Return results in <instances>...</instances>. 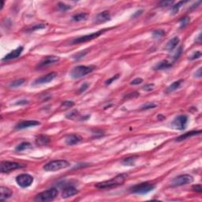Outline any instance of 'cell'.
Here are the masks:
<instances>
[{"mask_svg":"<svg viewBox=\"0 0 202 202\" xmlns=\"http://www.w3.org/2000/svg\"><path fill=\"white\" fill-rule=\"evenodd\" d=\"M33 177L29 174H22L16 177V182L22 188H27L33 182Z\"/></svg>","mask_w":202,"mask_h":202,"instance_id":"9c48e42d","label":"cell"},{"mask_svg":"<svg viewBox=\"0 0 202 202\" xmlns=\"http://www.w3.org/2000/svg\"><path fill=\"white\" fill-rule=\"evenodd\" d=\"M59 60H60V58L59 57V56H55V55L46 56V57H44V59L40 62L37 67H38L39 69L47 67V66H51V65H53V64L58 63Z\"/></svg>","mask_w":202,"mask_h":202,"instance_id":"8fae6325","label":"cell"},{"mask_svg":"<svg viewBox=\"0 0 202 202\" xmlns=\"http://www.w3.org/2000/svg\"><path fill=\"white\" fill-rule=\"evenodd\" d=\"M165 35V32L162 29H158V30H155L153 31V38L155 39H160L163 37Z\"/></svg>","mask_w":202,"mask_h":202,"instance_id":"83f0119b","label":"cell"},{"mask_svg":"<svg viewBox=\"0 0 202 202\" xmlns=\"http://www.w3.org/2000/svg\"><path fill=\"white\" fill-rule=\"evenodd\" d=\"M45 28V25H33V27L28 29L27 31H29V32H33L34 30H37V29H44Z\"/></svg>","mask_w":202,"mask_h":202,"instance_id":"d590c367","label":"cell"},{"mask_svg":"<svg viewBox=\"0 0 202 202\" xmlns=\"http://www.w3.org/2000/svg\"><path fill=\"white\" fill-rule=\"evenodd\" d=\"M172 66V63L168 62L167 60H162L153 67L154 70H167V69L171 68Z\"/></svg>","mask_w":202,"mask_h":202,"instance_id":"d6986e66","label":"cell"},{"mask_svg":"<svg viewBox=\"0 0 202 202\" xmlns=\"http://www.w3.org/2000/svg\"><path fill=\"white\" fill-rule=\"evenodd\" d=\"M110 29H101L100 31H97V32H95V33H90L88 35H85L82 36H80V37H77V38H75L74 40H72V44H82V43H85V42H88V41H91L94 40V39H96L97 37H99L100 36L102 35L103 33H104L106 31H108Z\"/></svg>","mask_w":202,"mask_h":202,"instance_id":"8992f818","label":"cell"},{"mask_svg":"<svg viewBox=\"0 0 202 202\" xmlns=\"http://www.w3.org/2000/svg\"><path fill=\"white\" fill-rule=\"evenodd\" d=\"M188 123V117L186 115H180L175 118L171 123L172 128L178 130H185Z\"/></svg>","mask_w":202,"mask_h":202,"instance_id":"ba28073f","label":"cell"},{"mask_svg":"<svg viewBox=\"0 0 202 202\" xmlns=\"http://www.w3.org/2000/svg\"><path fill=\"white\" fill-rule=\"evenodd\" d=\"M182 47H180L178 49L177 52L175 53V56H174V60H176V59H178L179 58V56H180L181 54H182Z\"/></svg>","mask_w":202,"mask_h":202,"instance_id":"ee69618b","label":"cell"},{"mask_svg":"<svg viewBox=\"0 0 202 202\" xmlns=\"http://www.w3.org/2000/svg\"><path fill=\"white\" fill-rule=\"evenodd\" d=\"M192 189H193V190L194 191H196L197 192V193H201L202 192V186L201 185H194L193 187H192Z\"/></svg>","mask_w":202,"mask_h":202,"instance_id":"7bdbcfd3","label":"cell"},{"mask_svg":"<svg viewBox=\"0 0 202 202\" xmlns=\"http://www.w3.org/2000/svg\"><path fill=\"white\" fill-rule=\"evenodd\" d=\"M25 165L24 164H18L15 162L10 161H3L1 163V171L3 173H8L12 171H14L16 169H20L25 167Z\"/></svg>","mask_w":202,"mask_h":202,"instance_id":"30bf717a","label":"cell"},{"mask_svg":"<svg viewBox=\"0 0 202 202\" xmlns=\"http://www.w3.org/2000/svg\"><path fill=\"white\" fill-rule=\"evenodd\" d=\"M183 82V80H178L176 81H174L171 85H169L168 87L166 88V93H171L172 92H175V90H177L178 88L180 87L182 83Z\"/></svg>","mask_w":202,"mask_h":202,"instance_id":"603a6c76","label":"cell"},{"mask_svg":"<svg viewBox=\"0 0 202 202\" xmlns=\"http://www.w3.org/2000/svg\"><path fill=\"white\" fill-rule=\"evenodd\" d=\"M201 134V130H197V131L194 130V131L187 132V133H185L184 134H182L181 136L178 137L177 138L175 139V141L178 142L182 141L187 139L189 137H191L193 136H196V135H200Z\"/></svg>","mask_w":202,"mask_h":202,"instance_id":"ffe728a7","label":"cell"},{"mask_svg":"<svg viewBox=\"0 0 202 202\" xmlns=\"http://www.w3.org/2000/svg\"><path fill=\"white\" fill-rule=\"evenodd\" d=\"M29 104L28 100H20L18 102H17L16 105H22V104Z\"/></svg>","mask_w":202,"mask_h":202,"instance_id":"7dc6e473","label":"cell"},{"mask_svg":"<svg viewBox=\"0 0 202 202\" xmlns=\"http://www.w3.org/2000/svg\"><path fill=\"white\" fill-rule=\"evenodd\" d=\"M3 6H4V2L3 1V2H2V6H1V10L3 8Z\"/></svg>","mask_w":202,"mask_h":202,"instance_id":"f907efd6","label":"cell"},{"mask_svg":"<svg viewBox=\"0 0 202 202\" xmlns=\"http://www.w3.org/2000/svg\"><path fill=\"white\" fill-rule=\"evenodd\" d=\"M154 86H155V85H154V84H147V85H144V86L142 87V88H143V89H144V90H145V91L150 92V91L153 90Z\"/></svg>","mask_w":202,"mask_h":202,"instance_id":"f35d334b","label":"cell"},{"mask_svg":"<svg viewBox=\"0 0 202 202\" xmlns=\"http://www.w3.org/2000/svg\"><path fill=\"white\" fill-rule=\"evenodd\" d=\"M126 178V175L125 174H120V175L115 176L111 179L104 181L101 182H98L96 185V187L98 189H111L117 186H122Z\"/></svg>","mask_w":202,"mask_h":202,"instance_id":"6da1fadb","label":"cell"},{"mask_svg":"<svg viewBox=\"0 0 202 202\" xmlns=\"http://www.w3.org/2000/svg\"><path fill=\"white\" fill-rule=\"evenodd\" d=\"M56 77H57V74L55 72H52V73H49V74H46L44 76H42L37 78V79H36L33 82V85H42V84L49 83V82L52 81L53 80L55 79Z\"/></svg>","mask_w":202,"mask_h":202,"instance_id":"7c38bea8","label":"cell"},{"mask_svg":"<svg viewBox=\"0 0 202 202\" xmlns=\"http://www.w3.org/2000/svg\"><path fill=\"white\" fill-rule=\"evenodd\" d=\"M50 141H51V140H50L49 137L47 136H45V135H40V136L36 137V143L40 146L48 145Z\"/></svg>","mask_w":202,"mask_h":202,"instance_id":"7402d4cb","label":"cell"},{"mask_svg":"<svg viewBox=\"0 0 202 202\" xmlns=\"http://www.w3.org/2000/svg\"><path fill=\"white\" fill-rule=\"evenodd\" d=\"M189 21H190V18L189 17H184V18H182V19H180V28L181 29H183V28H185L186 26V25H188L189 22Z\"/></svg>","mask_w":202,"mask_h":202,"instance_id":"d6a6232c","label":"cell"},{"mask_svg":"<svg viewBox=\"0 0 202 202\" xmlns=\"http://www.w3.org/2000/svg\"><path fill=\"white\" fill-rule=\"evenodd\" d=\"M156 107V104L154 103H148V104H145L141 107V110H148L152 109V108H155Z\"/></svg>","mask_w":202,"mask_h":202,"instance_id":"836d02e7","label":"cell"},{"mask_svg":"<svg viewBox=\"0 0 202 202\" xmlns=\"http://www.w3.org/2000/svg\"><path fill=\"white\" fill-rule=\"evenodd\" d=\"M81 141V137H80L79 135H77V134H70V135L66 137V139H65L66 144L67 145H70V146L77 145V144H78Z\"/></svg>","mask_w":202,"mask_h":202,"instance_id":"e0dca14e","label":"cell"},{"mask_svg":"<svg viewBox=\"0 0 202 202\" xmlns=\"http://www.w3.org/2000/svg\"><path fill=\"white\" fill-rule=\"evenodd\" d=\"M88 14L86 13H80L76 15H74L72 17V19L74 20V22H81V21H85L87 19Z\"/></svg>","mask_w":202,"mask_h":202,"instance_id":"d4e9b609","label":"cell"},{"mask_svg":"<svg viewBox=\"0 0 202 202\" xmlns=\"http://www.w3.org/2000/svg\"><path fill=\"white\" fill-rule=\"evenodd\" d=\"M155 188H156V186L154 184L149 182H142L132 186L131 188L130 189V191L132 194L144 195V194H147L148 193L153 191V189H155Z\"/></svg>","mask_w":202,"mask_h":202,"instance_id":"277c9868","label":"cell"},{"mask_svg":"<svg viewBox=\"0 0 202 202\" xmlns=\"http://www.w3.org/2000/svg\"><path fill=\"white\" fill-rule=\"evenodd\" d=\"M58 196V190L56 189L52 188L45 191H43L38 194L35 197L36 201L40 202H47L52 201L53 200H55L56 197Z\"/></svg>","mask_w":202,"mask_h":202,"instance_id":"5b68a950","label":"cell"},{"mask_svg":"<svg viewBox=\"0 0 202 202\" xmlns=\"http://www.w3.org/2000/svg\"><path fill=\"white\" fill-rule=\"evenodd\" d=\"M179 41H180V40H179V38L177 37V36L173 37L171 40H170L167 42L166 46L164 47V49L166 50V51H167V52H171V51H173V50L175 49V47H177V45L178 44V43H179Z\"/></svg>","mask_w":202,"mask_h":202,"instance_id":"ac0fdd59","label":"cell"},{"mask_svg":"<svg viewBox=\"0 0 202 202\" xmlns=\"http://www.w3.org/2000/svg\"><path fill=\"white\" fill-rule=\"evenodd\" d=\"M201 34L200 33L199 35H198V36L197 37V40H196V43H197V44H201Z\"/></svg>","mask_w":202,"mask_h":202,"instance_id":"c3c4849f","label":"cell"},{"mask_svg":"<svg viewBox=\"0 0 202 202\" xmlns=\"http://www.w3.org/2000/svg\"><path fill=\"white\" fill-rule=\"evenodd\" d=\"M70 166V164L65 160H52L44 166V170L46 171H57L61 169H65Z\"/></svg>","mask_w":202,"mask_h":202,"instance_id":"3957f363","label":"cell"},{"mask_svg":"<svg viewBox=\"0 0 202 202\" xmlns=\"http://www.w3.org/2000/svg\"><path fill=\"white\" fill-rule=\"evenodd\" d=\"M32 148V145H31L29 142L25 141V142H22L21 144L17 145L16 148H15V150L17 152H22V151L27 150V149H29Z\"/></svg>","mask_w":202,"mask_h":202,"instance_id":"cb8c5ba5","label":"cell"},{"mask_svg":"<svg viewBox=\"0 0 202 202\" xmlns=\"http://www.w3.org/2000/svg\"><path fill=\"white\" fill-rule=\"evenodd\" d=\"M40 125V123L38 121L36 120H27V121H22L17 124L15 126L16 130H23V129L29 128V127H33Z\"/></svg>","mask_w":202,"mask_h":202,"instance_id":"4fadbf2b","label":"cell"},{"mask_svg":"<svg viewBox=\"0 0 202 202\" xmlns=\"http://www.w3.org/2000/svg\"><path fill=\"white\" fill-rule=\"evenodd\" d=\"M201 57V52L197 51V52H194L193 55L189 56V60H194V59H199Z\"/></svg>","mask_w":202,"mask_h":202,"instance_id":"e575fe53","label":"cell"},{"mask_svg":"<svg viewBox=\"0 0 202 202\" xmlns=\"http://www.w3.org/2000/svg\"><path fill=\"white\" fill-rule=\"evenodd\" d=\"M58 9L61 11H66L71 9L70 6H68L63 3H59L58 4Z\"/></svg>","mask_w":202,"mask_h":202,"instance_id":"1f68e13d","label":"cell"},{"mask_svg":"<svg viewBox=\"0 0 202 202\" xmlns=\"http://www.w3.org/2000/svg\"><path fill=\"white\" fill-rule=\"evenodd\" d=\"M194 182V177L189 175H181L177 177L174 178L171 181L172 186H185Z\"/></svg>","mask_w":202,"mask_h":202,"instance_id":"52a82bcc","label":"cell"},{"mask_svg":"<svg viewBox=\"0 0 202 202\" xmlns=\"http://www.w3.org/2000/svg\"><path fill=\"white\" fill-rule=\"evenodd\" d=\"M142 82H143V79H142V78H141V77H137V78H135V79L133 80V81L130 82V85H137L141 84Z\"/></svg>","mask_w":202,"mask_h":202,"instance_id":"ab89813d","label":"cell"},{"mask_svg":"<svg viewBox=\"0 0 202 202\" xmlns=\"http://www.w3.org/2000/svg\"><path fill=\"white\" fill-rule=\"evenodd\" d=\"M111 20V14L108 11H103L98 14L95 17L96 24H103L104 22H108Z\"/></svg>","mask_w":202,"mask_h":202,"instance_id":"5bb4252c","label":"cell"},{"mask_svg":"<svg viewBox=\"0 0 202 202\" xmlns=\"http://www.w3.org/2000/svg\"><path fill=\"white\" fill-rule=\"evenodd\" d=\"M0 192H1L0 199L2 201H5V200L8 199L13 195V192L11 191L10 189L7 188V187H4V186H2L0 188Z\"/></svg>","mask_w":202,"mask_h":202,"instance_id":"44dd1931","label":"cell"},{"mask_svg":"<svg viewBox=\"0 0 202 202\" xmlns=\"http://www.w3.org/2000/svg\"><path fill=\"white\" fill-rule=\"evenodd\" d=\"M77 115V111L74 110V111H70L69 114L66 115V118H74V117H76Z\"/></svg>","mask_w":202,"mask_h":202,"instance_id":"60d3db41","label":"cell"},{"mask_svg":"<svg viewBox=\"0 0 202 202\" xmlns=\"http://www.w3.org/2000/svg\"><path fill=\"white\" fill-rule=\"evenodd\" d=\"M173 3H174L173 1H162V2L160 3L159 6H161V7H164H164H167V6H171Z\"/></svg>","mask_w":202,"mask_h":202,"instance_id":"8d00e7d4","label":"cell"},{"mask_svg":"<svg viewBox=\"0 0 202 202\" xmlns=\"http://www.w3.org/2000/svg\"><path fill=\"white\" fill-rule=\"evenodd\" d=\"M74 105V103L73 102V101H64L63 104H62V105H61V108L63 110H66V109H68V108H70V107H73Z\"/></svg>","mask_w":202,"mask_h":202,"instance_id":"f546056e","label":"cell"},{"mask_svg":"<svg viewBox=\"0 0 202 202\" xmlns=\"http://www.w3.org/2000/svg\"><path fill=\"white\" fill-rule=\"evenodd\" d=\"M96 66H77L70 71V77L74 79H79L95 70Z\"/></svg>","mask_w":202,"mask_h":202,"instance_id":"7a4b0ae2","label":"cell"},{"mask_svg":"<svg viewBox=\"0 0 202 202\" xmlns=\"http://www.w3.org/2000/svg\"><path fill=\"white\" fill-rule=\"evenodd\" d=\"M88 86H89V85H88V83H84V84H82V85L79 88V93H84L85 91L87 90V88H88Z\"/></svg>","mask_w":202,"mask_h":202,"instance_id":"b9f144b4","label":"cell"},{"mask_svg":"<svg viewBox=\"0 0 202 202\" xmlns=\"http://www.w3.org/2000/svg\"><path fill=\"white\" fill-rule=\"evenodd\" d=\"M78 189L77 188H75L74 186H66L65 188L63 189V198H68V197H73L74 195L78 194Z\"/></svg>","mask_w":202,"mask_h":202,"instance_id":"2e32d148","label":"cell"},{"mask_svg":"<svg viewBox=\"0 0 202 202\" xmlns=\"http://www.w3.org/2000/svg\"><path fill=\"white\" fill-rule=\"evenodd\" d=\"M187 2L186 1H182V2H178V3L176 4V5H175L174 6H172V14H175L176 13H178V11L179 10V9H180V7L182 6V5H184L185 3H186Z\"/></svg>","mask_w":202,"mask_h":202,"instance_id":"f1b7e54d","label":"cell"},{"mask_svg":"<svg viewBox=\"0 0 202 202\" xmlns=\"http://www.w3.org/2000/svg\"><path fill=\"white\" fill-rule=\"evenodd\" d=\"M88 52V50L82 51V52H78V53H77V54H75L74 55H73V58H74V59H76V60H78V59H81V58L84 57V56L87 54Z\"/></svg>","mask_w":202,"mask_h":202,"instance_id":"4dcf8cb0","label":"cell"},{"mask_svg":"<svg viewBox=\"0 0 202 202\" xmlns=\"http://www.w3.org/2000/svg\"><path fill=\"white\" fill-rule=\"evenodd\" d=\"M25 82V80L23 79V78H21V79L15 80L14 81H12L10 84V88H17L19 86H22V85H24Z\"/></svg>","mask_w":202,"mask_h":202,"instance_id":"4316f807","label":"cell"},{"mask_svg":"<svg viewBox=\"0 0 202 202\" xmlns=\"http://www.w3.org/2000/svg\"><path fill=\"white\" fill-rule=\"evenodd\" d=\"M142 13H143V10H140L136 11V12H135V13H134V14L132 15V17H133V18H135V17H138L139 15H141Z\"/></svg>","mask_w":202,"mask_h":202,"instance_id":"f6af8a7d","label":"cell"},{"mask_svg":"<svg viewBox=\"0 0 202 202\" xmlns=\"http://www.w3.org/2000/svg\"><path fill=\"white\" fill-rule=\"evenodd\" d=\"M194 75H195V77H201V76H202L201 68L198 69V70H197V71H196V73L194 74Z\"/></svg>","mask_w":202,"mask_h":202,"instance_id":"bcb514c9","label":"cell"},{"mask_svg":"<svg viewBox=\"0 0 202 202\" xmlns=\"http://www.w3.org/2000/svg\"><path fill=\"white\" fill-rule=\"evenodd\" d=\"M23 47L20 46L18 47H17L16 49L13 50L12 52H10L9 54L6 55L5 57L3 58V61H8V60H11V59H17V57H19L21 54L23 52Z\"/></svg>","mask_w":202,"mask_h":202,"instance_id":"9a60e30c","label":"cell"},{"mask_svg":"<svg viewBox=\"0 0 202 202\" xmlns=\"http://www.w3.org/2000/svg\"><path fill=\"white\" fill-rule=\"evenodd\" d=\"M137 160V157L133 156V157H127L125 158L122 161V164L125 166H133L135 164V160Z\"/></svg>","mask_w":202,"mask_h":202,"instance_id":"484cf974","label":"cell"},{"mask_svg":"<svg viewBox=\"0 0 202 202\" xmlns=\"http://www.w3.org/2000/svg\"><path fill=\"white\" fill-rule=\"evenodd\" d=\"M119 77V74H116V75H115L114 77H111L110 79L107 80L106 82H105V85H109L111 84L112 82H114L115 81V80H117L118 78Z\"/></svg>","mask_w":202,"mask_h":202,"instance_id":"74e56055","label":"cell"},{"mask_svg":"<svg viewBox=\"0 0 202 202\" xmlns=\"http://www.w3.org/2000/svg\"><path fill=\"white\" fill-rule=\"evenodd\" d=\"M157 118H158V119H159V120H160V121H162V120H164V118H165V117H164V115H159V116H158V117H157Z\"/></svg>","mask_w":202,"mask_h":202,"instance_id":"681fc988","label":"cell"}]
</instances>
